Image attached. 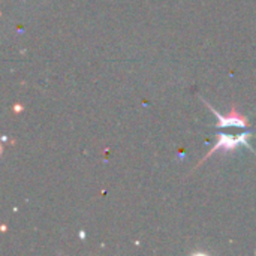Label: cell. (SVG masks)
I'll return each mask as SVG.
<instances>
[{"mask_svg":"<svg viewBox=\"0 0 256 256\" xmlns=\"http://www.w3.org/2000/svg\"><path fill=\"white\" fill-rule=\"evenodd\" d=\"M219 136V140H218V142L213 146V148L198 162V165L194 168V170H196L198 166H201L206 160H208L213 154H216V153H219V152H222V153H231V152H236L237 150V147L238 146H244L248 150H250L252 153H255L254 152V148H252V146L249 144V138L252 136V132H243V134H238V135H228V134H219L218 135Z\"/></svg>","mask_w":256,"mask_h":256,"instance_id":"obj_1","label":"cell"},{"mask_svg":"<svg viewBox=\"0 0 256 256\" xmlns=\"http://www.w3.org/2000/svg\"><path fill=\"white\" fill-rule=\"evenodd\" d=\"M202 99V104H206L207 106H208V110L213 112V116L218 118V126L219 128H250L252 124H250V122H249V118L244 116V114H242L237 108H236V105H232V108H231V111L228 112V114H220L219 111H216L204 98H201Z\"/></svg>","mask_w":256,"mask_h":256,"instance_id":"obj_2","label":"cell"}]
</instances>
